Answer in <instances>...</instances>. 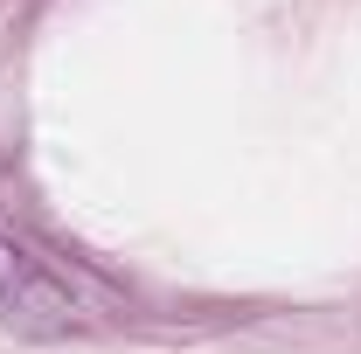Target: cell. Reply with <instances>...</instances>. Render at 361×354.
<instances>
[{"label":"cell","instance_id":"6da1fadb","mask_svg":"<svg viewBox=\"0 0 361 354\" xmlns=\"http://www.w3.org/2000/svg\"><path fill=\"white\" fill-rule=\"evenodd\" d=\"M77 319L84 306L70 299V285L42 257H28L14 236H0V326L21 341H63V334H77Z\"/></svg>","mask_w":361,"mask_h":354}]
</instances>
